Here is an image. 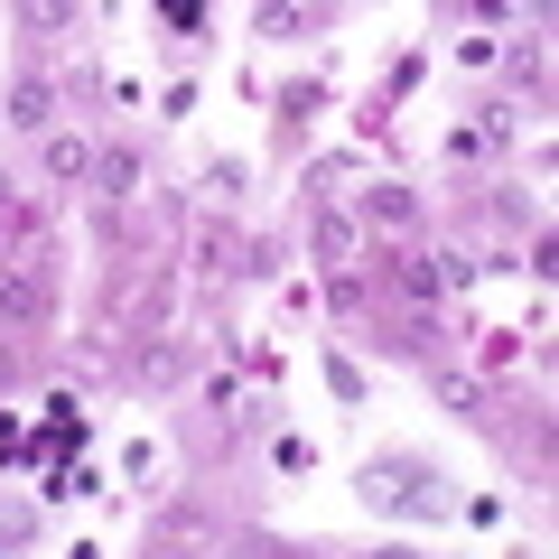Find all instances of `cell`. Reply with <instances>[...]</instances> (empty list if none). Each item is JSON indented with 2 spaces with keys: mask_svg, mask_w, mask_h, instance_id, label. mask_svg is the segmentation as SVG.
Segmentation results:
<instances>
[{
  "mask_svg": "<svg viewBox=\"0 0 559 559\" xmlns=\"http://www.w3.org/2000/svg\"><path fill=\"white\" fill-rule=\"evenodd\" d=\"M10 121H20V131H47V121H57V84L20 75V84H10Z\"/></svg>",
  "mask_w": 559,
  "mask_h": 559,
  "instance_id": "obj_1",
  "label": "cell"
},
{
  "mask_svg": "<svg viewBox=\"0 0 559 559\" xmlns=\"http://www.w3.org/2000/svg\"><path fill=\"white\" fill-rule=\"evenodd\" d=\"M47 168H57V178H84V168H94V150H84V140H47Z\"/></svg>",
  "mask_w": 559,
  "mask_h": 559,
  "instance_id": "obj_2",
  "label": "cell"
},
{
  "mask_svg": "<svg viewBox=\"0 0 559 559\" xmlns=\"http://www.w3.org/2000/svg\"><path fill=\"white\" fill-rule=\"evenodd\" d=\"M0 308H10V318H38V289H28L20 271H0Z\"/></svg>",
  "mask_w": 559,
  "mask_h": 559,
  "instance_id": "obj_3",
  "label": "cell"
},
{
  "mask_svg": "<svg viewBox=\"0 0 559 559\" xmlns=\"http://www.w3.org/2000/svg\"><path fill=\"white\" fill-rule=\"evenodd\" d=\"M364 205H373V215H382V224H411V215H419V205H411V197H401V187H373V197H364Z\"/></svg>",
  "mask_w": 559,
  "mask_h": 559,
  "instance_id": "obj_4",
  "label": "cell"
},
{
  "mask_svg": "<svg viewBox=\"0 0 559 559\" xmlns=\"http://www.w3.org/2000/svg\"><path fill=\"white\" fill-rule=\"evenodd\" d=\"M373 559H411V550H373Z\"/></svg>",
  "mask_w": 559,
  "mask_h": 559,
  "instance_id": "obj_5",
  "label": "cell"
}]
</instances>
